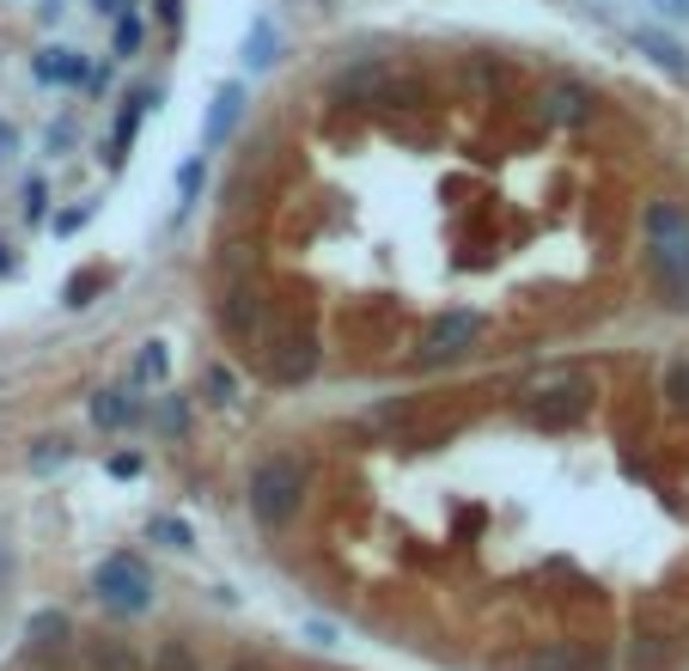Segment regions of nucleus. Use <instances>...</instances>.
Returning a JSON list of instances; mask_svg holds the SVG:
<instances>
[{"instance_id":"19","label":"nucleus","mask_w":689,"mask_h":671,"mask_svg":"<svg viewBox=\"0 0 689 671\" xmlns=\"http://www.w3.org/2000/svg\"><path fill=\"white\" fill-rule=\"evenodd\" d=\"M92 422H98V428H129V422H134V403H129L122 391H98V397H92Z\"/></svg>"},{"instance_id":"7","label":"nucleus","mask_w":689,"mask_h":671,"mask_svg":"<svg viewBox=\"0 0 689 671\" xmlns=\"http://www.w3.org/2000/svg\"><path fill=\"white\" fill-rule=\"evenodd\" d=\"M92 586H98V598H105L110 610H122V617H134V610L153 605V574H146V562L129 555V550L105 555V562L92 567Z\"/></svg>"},{"instance_id":"4","label":"nucleus","mask_w":689,"mask_h":671,"mask_svg":"<svg viewBox=\"0 0 689 671\" xmlns=\"http://www.w3.org/2000/svg\"><path fill=\"white\" fill-rule=\"evenodd\" d=\"M251 360H256V372H263L269 385H299V379L318 372V336H311L305 324L269 317V329H263V343L251 348Z\"/></svg>"},{"instance_id":"32","label":"nucleus","mask_w":689,"mask_h":671,"mask_svg":"<svg viewBox=\"0 0 689 671\" xmlns=\"http://www.w3.org/2000/svg\"><path fill=\"white\" fill-rule=\"evenodd\" d=\"M110 476H141V458H134V452H117V458H110Z\"/></svg>"},{"instance_id":"2","label":"nucleus","mask_w":689,"mask_h":671,"mask_svg":"<svg viewBox=\"0 0 689 671\" xmlns=\"http://www.w3.org/2000/svg\"><path fill=\"white\" fill-rule=\"evenodd\" d=\"M641 232H647V269H653V281H659L665 305L689 312V208L671 196L647 202Z\"/></svg>"},{"instance_id":"33","label":"nucleus","mask_w":689,"mask_h":671,"mask_svg":"<svg viewBox=\"0 0 689 671\" xmlns=\"http://www.w3.org/2000/svg\"><path fill=\"white\" fill-rule=\"evenodd\" d=\"M13 147H19V134H13V122H0V165L13 159Z\"/></svg>"},{"instance_id":"9","label":"nucleus","mask_w":689,"mask_h":671,"mask_svg":"<svg viewBox=\"0 0 689 671\" xmlns=\"http://www.w3.org/2000/svg\"><path fill=\"white\" fill-rule=\"evenodd\" d=\"M537 117L556 122V129H586L598 117V98L586 93L580 79H549L544 93H537Z\"/></svg>"},{"instance_id":"17","label":"nucleus","mask_w":689,"mask_h":671,"mask_svg":"<svg viewBox=\"0 0 689 671\" xmlns=\"http://www.w3.org/2000/svg\"><path fill=\"white\" fill-rule=\"evenodd\" d=\"M458 74H464V86H477V93H506V86H513V67L494 62V55H470Z\"/></svg>"},{"instance_id":"31","label":"nucleus","mask_w":689,"mask_h":671,"mask_svg":"<svg viewBox=\"0 0 689 671\" xmlns=\"http://www.w3.org/2000/svg\"><path fill=\"white\" fill-rule=\"evenodd\" d=\"M67 458V446L62 440H43V452H37V470H50V464H62Z\"/></svg>"},{"instance_id":"30","label":"nucleus","mask_w":689,"mask_h":671,"mask_svg":"<svg viewBox=\"0 0 689 671\" xmlns=\"http://www.w3.org/2000/svg\"><path fill=\"white\" fill-rule=\"evenodd\" d=\"M43 208H50V190H43V184H25V214H31V220H43Z\"/></svg>"},{"instance_id":"10","label":"nucleus","mask_w":689,"mask_h":671,"mask_svg":"<svg viewBox=\"0 0 689 671\" xmlns=\"http://www.w3.org/2000/svg\"><path fill=\"white\" fill-rule=\"evenodd\" d=\"M525 671H610L604 647L598 641H573V635H561V641H537L525 653Z\"/></svg>"},{"instance_id":"1","label":"nucleus","mask_w":689,"mask_h":671,"mask_svg":"<svg viewBox=\"0 0 689 671\" xmlns=\"http://www.w3.org/2000/svg\"><path fill=\"white\" fill-rule=\"evenodd\" d=\"M598 403V379L586 367H544L518 385V415L544 434H561V428L586 422Z\"/></svg>"},{"instance_id":"26","label":"nucleus","mask_w":689,"mask_h":671,"mask_svg":"<svg viewBox=\"0 0 689 671\" xmlns=\"http://www.w3.org/2000/svg\"><path fill=\"white\" fill-rule=\"evenodd\" d=\"M165 367H172V360H165V343H146V355H141V379L160 385V379H165Z\"/></svg>"},{"instance_id":"12","label":"nucleus","mask_w":689,"mask_h":671,"mask_svg":"<svg viewBox=\"0 0 689 671\" xmlns=\"http://www.w3.org/2000/svg\"><path fill=\"white\" fill-rule=\"evenodd\" d=\"M31 74L43 79V86H80L92 67H86L80 50H67V43H55V50H37V62H31Z\"/></svg>"},{"instance_id":"25","label":"nucleus","mask_w":689,"mask_h":671,"mask_svg":"<svg viewBox=\"0 0 689 671\" xmlns=\"http://www.w3.org/2000/svg\"><path fill=\"white\" fill-rule=\"evenodd\" d=\"M665 397L689 415V360H671V367H665Z\"/></svg>"},{"instance_id":"24","label":"nucleus","mask_w":689,"mask_h":671,"mask_svg":"<svg viewBox=\"0 0 689 671\" xmlns=\"http://www.w3.org/2000/svg\"><path fill=\"white\" fill-rule=\"evenodd\" d=\"M153 422H160V434H184V422H189V415H184V397H172V391H165L160 397V409H153Z\"/></svg>"},{"instance_id":"11","label":"nucleus","mask_w":689,"mask_h":671,"mask_svg":"<svg viewBox=\"0 0 689 671\" xmlns=\"http://www.w3.org/2000/svg\"><path fill=\"white\" fill-rule=\"evenodd\" d=\"M239 117H244V86L239 79H226L220 93H214V105H208V122H201V153L226 147V134L239 129Z\"/></svg>"},{"instance_id":"6","label":"nucleus","mask_w":689,"mask_h":671,"mask_svg":"<svg viewBox=\"0 0 689 671\" xmlns=\"http://www.w3.org/2000/svg\"><path fill=\"white\" fill-rule=\"evenodd\" d=\"M336 329H342V348H354V355H385L403 336V312L391 300H354L336 317Z\"/></svg>"},{"instance_id":"20","label":"nucleus","mask_w":689,"mask_h":671,"mask_svg":"<svg viewBox=\"0 0 689 671\" xmlns=\"http://www.w3.org/2000/svg\"><path fill=\"white\" fill-rule=\"evenodd\" d=\"M141 37H146V25H141V13H117V31H110V55H134L141 50Z\"/></svg>"},{"instance_id":"27","label":"nucleus","mask_w":689,"mask_h":671,"mask_svg":"<svg viewBox=\"0 0 689 671\" xmlns=\"http://www.w3.org/2000/svg\"><path fill=\"white\" fill-rule=\"evenodd\" d=\"M196 190H201V159H184V172H177V196L196 202Z\"/></svg>"},{"instance_id":"37","label":"nucleus","mask_w":689,"mask_h":671,"mask_svg":"<svg viewBox=\"0 0 689 671\" xmlns=\"http://www.w3.org/2000/svg\"><path fill=\"white\" fill-rule=\"evenodd\" d=\"M7 269H13V245H7V238H0V275H7Z\"/></svg>"},{"instance_id":"8","label":"nucleus","mask_w":689,"mask_h":671,"mask_svg":"<svg viewBox=\"0 0 689 671\" xmlns=\"http://www.w3.org/2000/svg\"><path fill=\"white\" fill-rule=\"evenodd\" d=\"M482 312H439L434 324L422 329V343H415V360L422 367H439V360H458V355H470V348L482 343Z\"/></svg>"},{"instance_id":"14","label":"nucleus","mask_w":689,"mask_h":671,"mask_svg":"<svg viewBox=\"0 0 689 671\" xmlns=\"http://www.w3.org/2000/svg\"><path fill=\"white\" fill-rule=\"evenodd\" d=\"M635 50H641V55H653V62H659L665 74L689 79V55H683V43H677V37H665L659 25H635Z\"/></svg>"},{"instance_id":"18","label":"nucleus","mask_w":689,"mask_h":671,"mask_svg":"<svg viewBox=\"0 0 689 671\" xmlns=\"http://www.w3.org/2000/svg\"><path fill=\"white\" fill-rule=\"evenodd\" d=\"M146 671H201V653H196L189 641H177V635H172V641H160V647H153Z\"/></svg>"},{"instance_id":"5","label":"nucleus","mask_w":689,"mask_h":671,"mask_svg":"<svg viewBox=\"0 0 689 671\" xmlns=\"http://www.w3.org/2000/svg\"><path fill=\"white\" fill-rule=\"evenodd\" d=\"M214 312H220L226 343L239 348V355H251V348L263 343V329H269V300H263V288H256L251 275H244V281H226L220 300H214Z\"/></svg>"},{"instance_id":"22","label":"nucleus","mask_w":689,"mask_h":671,"mask_svg":"<svg viewBox=\"0 0 689 671\" xmlns=\"http://www.w3.org/2000/svg\"><path fill=\"white\" fill-rule=\"evenodd\" d=\"M98 288H105V269H80V275L67 281V293H62V300L74 305V312H80V305H92V293H98Z\"/></svg>"},{"instance_id":"13","label":"nucleus","mask_w":689,"mask_h":671,"mask_svg":"<svg viewBox=\"0 0 689 671\" xmlns=\"http://www.w3.org/2000/svg\"><path fill=\"white\" fill-rule=\"evenodd\" d=\"M86 665L92 671H146V659L134 653L122 635H92V641H86Z\"/></svg>"},{"instance_id":"16","label":"nucleus","mask_w":689,"mask_h":671,"mask_svg":"<svg viewBox=\"0 0 689 671\" xmlns=\"http://www.w3.org/2000/svg\"><path fill=\"white\" fill-rule=\"evenodd\" d=\"M25 641H31V659L62 653V647H67V617H62V610H37L31 629H25Z\"/></svg>"},{"instance_id":"29","label":"nucleus","mask_w":689,"mask_h":671,"mask_svg":"<svg viewBox=\"0 0 689 671\" xmlns=\"http://www.w3.org/2000/svg\"><path fill=\"white\" fill-rule=\"evenodd\" d=\"M653 13H659L665 25H689V0H653Z\"/></svg>"},{"instance_id":"28","label":"nucleus","mask_w":689,"mask_h":671,"mask_svg":"<svg viewBox=\"0 0 689 671\" xmlns=\"http://www.w3.org/2000/svg\"><path fill=\"white\" fill-rule=\"evenodd\" d=\"M201 379H208L214 403H232V372H226V367H208V372H201Z\"/></svg>"},{"instance_id":"21","label":"nucleus","mask_w":689,"mask_h":671,"mask_svg":"<svg viewBox=\"0 0 689 671\" xmlns=\"http://www.w3.org/2000/svg\"><path fill=\"white\" fill-rule=\"evenodd\" d=\"M244 62H251V67L275 62V25H269V19H256V25H251V37H244Z\"/></svg>"},{"instance_id":"3","label":"nucleus","mask_w":689,"mask_h":671,"mask_svg":"<svg viewBox=\"0 0 689 671\" xmlns=\"http://www.w3.org/2000/svg\"><path fill=\"white\" fill-rule=\"evenodd\" d=\"M305 488H311V464L293 458V452H275L251 470V513L263 519L269 531H281L293 513H299Z\"/></svg>"},{"instance_id":"36","label":"nucleus","mask_w":689,"mask_h":671,"mask_svg":"<svg viewBox=\"0 0 689 671\" xmlns=\"http://www.w3.org/2000/svg\"><path fill=\"white\" fill-rule=\"evenodd\" d=\"M226 671H269V659H232Z\"/></svg>"},{"instance_id":"35","label":"nucleus","mask_w":689,"mask_h":671,"mask_svg":"<svg viewBox=\"0 0 689 671\" xmlns=\"http://www.w3.org/2000/svg\"><path fill=\"white\" fill-rule=\"evenodd\" d=\"M129 7H134V0H98V13H110V19H117V13H129Z\"/></svg>"},{"instance_id":"23","label":"nucleus","mask_w":689,"mask_h":671,"mask_svg":"<svg viewBox=\"0 0 689 671\" xmlns=\"http://www.w3.org/2000/svg\"><path fill=\"white\" fill-rule=\"evenodd\" d=\"M153 538L165 543V550H189V543H196V531L184 526V519H172V513H160L153 519Z\"/></svg>"},{"instance_id":"15","label":"nucleus","mask_w":689,"mask_h":671,"mask_svg":"<svg viewBox=\"0 0 689 671\" xmlns=\"http://www.w3.org/2000/svg\"><path fill=\"white\" fill-rule=\"evenodd\" d=\"M153 105H160V93H153V86H134V93L122 98V117H117V129H110V153H129V147H134V129H141V117H146Z\"/></svg>"},{"instance_id":"34","label":"nucleus","mask_w":689,"mask_h":671,"mask_svg":"<svg viewBox=\"0 0 689 671\" xmlns=\"http://www.w3.org/2000/svg\"><path fill=\"white\" fill-rule=\"evenodd\" d=\"M177 7H184V0H160V19H165V25H177V19H184Z\"/></svg>"}]
</instances>
